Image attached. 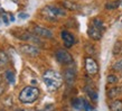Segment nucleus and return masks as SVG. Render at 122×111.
<instances>
[{"label": "nucleus", "mask_w": 122, "mask_h": 111, "mask_svg": "<svg viewBox=\"0 0 122 111\" xmlns=\"http://www.w3.org/2000/svg\"><path fill=\"white\" fill-rule=\"evenodd\" d=\"M43 81L49 91H56L63 84V76L57 71L47 70L43 74Z\"/></svg>", "instance_id": "obj_1"}, {"label": "nucleus", "mask_w": 122, "mask_h": 111, "mask_svg": "<svg viewBox=\"0 0 122 111\" xmlns=\"http://www.w3.org/2000/svg\"><path fill=\"white\" fill-rule=\"evenodd\" d=\"M38 98H39V90L36 86L31 85L25 86L19 93V101L25 104L34 103L35 101H37Z\"/></svg>", "instance_id": "obj_2"}, {"label": "nucleus", "mask_w": 122, "mask_h": 111, "mask_svg": "<svg viewBox=\"0 0 122 111\" xmlns=\"http://www.w3.org/2000/svg\"><path fill=\"white\" fill-rule=\"evenodd\" d=\"M41 15L46 19L49 20H56L59 17H64L66 15V10L64 8L54 7V6H46L41 9Z\"/></svg>", "instance_id": "obj_3"}, {"label": "nucleus", "mask_w": 122, "mask_h": 111, "mask_svg": "<svg viewBox=\"0 0 122 111\" xmlns=\"http://www.w3.org/2000/svg\"><path fill=\"white\" fill-rule=\"evenodd\" d=\"M55 57H56V59H57L58 63L64 64V65H70V64H72L73 62H74L73 56L71 55L66 49H63V48H61V49H57V51H56Z\"/></svg>", "instance_id": "obj_4"}, {"label": "nucleus", "mask_w": 122, "mask_h": 111, "mask_svg": "<svg viewBox=\"0 0 122 111\" xmlns=\"http://www.w3.org/2000/svg\"><path fill=\"white\" fill-rule=\"evenodd\" d=\"M19 51L22 53V54H25V55H28V56H38L39 55V48L36 47V46H34L31 44H22L20 45V47H19Z\"/></svg>", "instance_id": "obj_5"}, {"label": "nucleus", "mask_w": 122, "mask_h": 111, "mask_svg": "<svg viewBox=\"0 0 122 111\" xmlns=\"http://www.w3.org/2000/svg\"><path fill=\"white\" fill-rule=\"evenodd\" d=\"M85 70L90 75H96L99 72V64L96 63V61L92 57H86L85 58Z\"/></svg>", "instance_id": "obj_6"}, {"label": "nucleus", "mask_w": 122, "mask_h": 111, "mask_svg": "<svg viewBox=\"0 0 122 111\" xmlns=\"http://www.w3.org/2000/svg\"><path fill=\"white\" fill-rule=\"evenodd\" d=\"M102 33H103V30L99 27L94 26L93 24H91V26L87 28V35L93 41H100L102 38Z\"/></svg>", "instance_id": "obj_7"}, {"label": "nucleus", "mask_w": 122, "mask_h": 111, "mask_svg": "<svg viewBox=\"0 0 122 111\" xmlns=\"http://www.w3.org/2000/svg\"><path fill=\"white\" fill-rule=\"evenodd\" d=\"M34 33L35 35H37L38 37H43V38H48L51 39L53 38V33L49 29L45 28V27L41 26H35L34 27Z\"/></svg>", "instance_id": "obj_8"}, {"label": "nucleus", "mask_w": 122, "mask_h": 111, "mask_svg": "<svg viewBox=\"0 0 122 111\" xmlns=\"http://www.w3.org/2000/svg\"><path fill=\"white\" fill-rule=\"evenodd\" d=\"M61 36H62V39L64 42V45H65V47L66 48H71L75 43V38L74 36L70 33V32H67V30H63L62 33H61Z\"/></svg>", "instance_id": "obj_9"}, {"label": "nucleus", "mask_w": 122, "mask_h": 111, "mask_svg": "<svg viewBox=\"0 0 122 111\" xmlns=\"http://www.w3.org/2000/svg\"><path fill=\"white\" fill-rule=\"evenodd\" d=\"M75 79H76V72H75L74 69H67L65 70V73H64V80L66 81V83L68 85H73V83L75 82Z\"/></svg>", "instance_id": "obj_10"}, {"label": "nucleus", "mask_w": 122, "mask_h": 111, "mask_svg": "<svg viewBox=\"0 0 122 111\" xmlns=\"http://www.w3.org/2000/svg\"><path fill=\"white\" fill-rule=\"evenodd\" d=\"M15 20L14 18V16L11 15V14H8L6 12L5 10H1L0 11V24L1 25H4V26H8L10 22H12Z\"/></svg>", "instance_id": "obj_11"}, {"label": "nucleus", "mask_w": 122, "mask_h": 111, "mask_svg": "<svg viewBox=\"0 0 122 111\" xmlns=\"http://www.w3.org/2000/svg\"><path fill=\"white\" fill-rule=\"evenodd\" d=\"M63 5H64V8L70 9V10H77V9H80V6L77 4L73 2V1H71V0H64Z\"/></svg>", "instance_id": "obj_12"}, {"label": "nucleus", "mask_w": 122, "mask_h": 111, "mask_svg": "<svg viewBox=\"0 0 122 111\" xmlns=\"http://www.w3.org/2000/svg\"><path fill=\"white\" fill-rule=\"evenodd\" d=\"M5 79H6V81H7L9 84H14V83H15V80H16L15 73L10 70L6 71V73H5Z\"/></svg>", "instance_id": "obj_13"}, {"label": "nucleus", "mask_w": 122, "mask_h": 111, "mask_svg": "<svg viewBox=\"0 0 122 111\" xmlns=\"http://www.w3.org/2000/svg\"><path fill=\"white\" fill-rule=\"evenodd\" d=\"M111 111H122V100H114L110 106Z\"/></svg>", "instance_id": "obj_14"}, {"label": "nucleus", "mask_w": 122, "mask_h": 111, "mask_svg": "<svg viewBox=\"0 0 122 111\" xmlns=\"http://www.w3.org/2000/svg\"><path fill=\"white\" fill-rule=\"evenodd\" d=\"M8 62H9L8 55L6 54L5 51H1V49H0V66H5V65H7Z\"/></svg>", "instance_id": "obj_15"}, {"label": "nucleus", "mask_w": 122, "mask_h": 111, "mask_svg": "<svg viewBox=\"0 0 122 111\" xmlns=\"http://www.w3.org/2000/svg\"><path fill=\"white\" fill-rule=\"evenodd\" d=\"M83 104H84V100H82L80 98H76V99H74V100L72 101V106L76 110H80L81 108H83Z\"/></svg>", "instance_id": "obj_16"}, {"label": "nucleus", "mask_w": 122, "mask_h": 111, "mask_svg": "<svg viewBox=\"0 0 122 111\" xmlns=\"http://www.w3.org/2000/svg\"><path fill=\"white\" fill-rule=\"evenodd\" d=\"M85 91H86L87 95H89L93 101H96V100H97V93H96L93 89H90V88H87V86H86V88H85Z\"/></svg>", "instance_id": "obj_17"}, {"label": "nucleus", "mask_w": 122, "mask_h": 111, "mask_svg": "<svg viewBox=\"0 0 122 111\" xmlns=\"http://www.w3.org/2000/svg\"><path fill=\"white\" fill-rule=\"evenodd\" d=\"M120 91H121L120 88H112V89L107 92V95H109V98H115V96L120 93Z\"/></svg>", "instance_id": "obj_18"}, {"label": "nucleus", "mask_w": 122, "mask_h": 111, "mask_svg": "<svg viewBox=\"0 0 122 111\" xmlns=\"http://www.w3.org/2000/svg\"><path fill=\"white\" fill-rule=\"evenodd\" d=\"M121 47H122L121 41H117L114 46H113V54H114V55H118L119 53H120V51H121Z\"/></svg>", "instance_id": "obj_19"}, {"label": "nucleus", "mask_w": 122, "mask_h": 111, "mask_svg": "<svg viewBox=\"0 0 122 111\" xmlns=\"http://www.w3.org/2000/svg\"><path fill=\"white\" fill-rule=\"evenodd\" d=\"M107 83H109V84H114V83H117V82H118V78L115 76L114 74H110V75H107Z\"/></svg>", "instance_id": "obj_20"}, {"label": "nucleus", "mask_w": 122, "mask_h": 111, "mask_svg": "<svg viewBox=\"0 0 122 111\" xmlns=\"http://www.w3.org/2000/svg\"><path fill=\"white\" fill-rule=\"evenodd\" d=\"M112 69L114 71H122V58L121 59H119V61H117L113 65H112Z\"/></svg>", "instance_id": "obj_21"}, {"label": "nucleus", "mask_w": 122, "mask_h": 111, "mask_svg": "<svg viewBox=\"0 0 122 111\" xmlns=\"http://www.w3.org/2000/svg\"><path fill=\"white\" fill-rule=\"evenodd\" d=\"M83 108H84V110L85 111H96L94 108L91 106V104L87 102V101H85L84 100V104H83Z\"/></svg>", "instance_id": "obj_22"}, {"label": "nucleus", "mask_w": 122, "mask_h": 111, "mask_svg": "<svg viewBox=\"0 0 122 111\" xmlns=\"http://www.w3.org/2000/svg\"><path fill=\"white\" fill-rule=\"evenodd\" d=\"M107 9H115L118 7V4L117 2H110V4H107Z\"/></svg>", "instance_id": "obj_23"}, {"label": "nucleus", "mask_w": 122, "mask_h": 111, "mask_svg": "<svg viewBox=\"0 0 122 111\" xmlns=\"http://www.w3.org/2000/svg\"><path fill=\"white\" fill-rule=\"evenodd\" d=\"M29 17V14H27V12H19L18 14V18L20 19H26Z\"/></svg>", "instance_id": "obj_24"}, {"label": "nucleus", "mask_w": 122, "mask_h": 111, "mask_svg": "<svg viewBox=\"0 0 122 111\" xmlns=\"http://www.w3.org/2000/svg\"><path fill=\"white\" fill-rule=\"evenodd\" d=\"M44 111H54V106H53V104H47V106L45 107Z\"/></svg>", "instance_id": "obj_25"}, {"label": "nucleus", "mask_w": 122, "mask_h": 111, "mask_svg": "<svg viewBox=\"0 0 122 111\" xmlns=\"http://www.w3.org/2000/svg\"><path fill=\"white\" fill-rule=\"evenodd\" d=\"M4 90H5V86H4V84H2V79L0 76V94L4 92Z\"/></svg>", "instance_id": "obj_26"}, {"label": "nucleus", "mask_w": 122, "mask_h": 111, "mask_svg": "<svg viewBox=\"0 0 122 111\" xmlns=\"http://www.w3.org/2000/svg\"><path fill=\"white\" fill-rule=\"evenodd\" d=\"M16 111H24V110H21V109H17Z\"/></svg>", "instance_id": "obj_27"}, {"label": "nucleus", "mask_w": 122, "mask_h": 111, "mask_svg": "<svg viewBox=\"0 0 122 111\" xmlns=\"http://www.w3.org/2000/svg\"><path fill=\"white\" fill-rule=\"evenodd\" d=\"M12 1H14V2H16V4H17V2H18V1H17V0H12Z\"/></svg>", "instance_id": "obj_28"}]
</instances>
